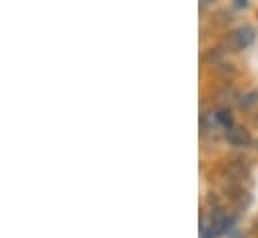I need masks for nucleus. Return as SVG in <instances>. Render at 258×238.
<instances>
[{"instance_id":"nucleus-1","label":"nucleus","mask_w":258,"mask_h":238,"mask_svg":"<svg viewBox=\"0 0 258 238\" xmlns=\"http://www.w3.org/2000/svg\"><path fill=\"white\" fill-rule=\"evenodd\" d=\"M256 38V32L252 26H240L228 34H224V38L220 40V48L224 52H238L248 48Z\"/></svg>"},{"instance_id":"nucleus-2","label":"nucleus","mask_w":258,"mask_h":238,"mask_svg":"<svg viewBox=\"0 0 258 238\" xmlns=\"http://www.w3.org/2000/svg\"><path fill=\"white\" fill-rule=\"evenodd\" d=\"M248 174H250V170L242 160H228L224 164V178H228V182H232V184L246 180Z\"/></svg>"},{"instance_id":"nucleus-3","label":"nucleus","mask_w":258,"mask_h":238,"mask_svg":"<svg viewBox=\"0 0 258 238\" xmlns=\"http://www.w3.org/2000/svg\"><path fill=\"white\" fill-rule=\"evenodd\" d=\"M226 140L232 146H248L252 142V134L244 126H234V128L226 130Z\"/></svg>"},{"instance_id":"nucleus-4","label":"nucleus","mask_w":258,"mask_h":238,"mask_svg":"<svg viewBox=\"0 0 258 238\" xmlns=\"http://www.w3.org/2000/svg\"><path fill=\"white\" fill-rule=\"evenodd\" d=\"M214 118H216V122H218L222 128H226V130L234 128V116H232L230 108H218V110L214 112Z\"/></svg>"},{"instance_id":"nucleus-5","label":"nucleus","mask_w":258,"mask_h":238,"mask_svg":"<svg viewBox=\"0 0 258 238\" xmlns=\"http://www.w3.org/2000/svg\"><path fill=\"white\" fill-rule=\"evenodd\" d=\"M222 56H224V50H222L220 46L208 48V50L202 54V62H204V64H210V66H218V64H222Z\"/></svg>"},{"instance_id":"nucleus-6","label":"nucleus","mask_w":258,"mask_h":238,"mask_svg":"<svg viewBox=\"0 0 258 238\" xmlns=\"http://www.w3.org/2000/svg\"><path fill=\"white\" fill-rule=\"evenodd\" d=\"M214 72H216L218 76H222V78H228V76H234V74H236V68H234V64H230V62H222V64L214 66Z\"/></svg>"},{"instance_id":"nucleus-7","label":"nucleus","mask_w":258,"mask_h":238,"mask_svg":"<svg viewBox=\"0 0 258 238\" xmlns=\"http://www.w3.org/2000/svg\"><path fill=\"white\" fill-rule=\"evenodd\" d=\"M240 106L244 108V110H252L254 106H258V90H252V92H248L242 100H240Z\"/></svg>"},{"instance_id":"nucleus-8","label":"nucleus","mask_w":258,"mask_h":238,"mask_svg":"<svg viewBox=\"0 0 258 238\" xmlns=\"http://www.w3.org/2000/svg\"><path fill=\"white\" fill-rule=\"evenodd\" d=\"M232 22V14L228 12V10H218L216 14H214V24L216 26H226V24H230Z\"/></svg>"},{"instance_id":"nucleus-9","label":"nucleus","mask_w":258,"mask_h":238,"mask_svg":"<svg viewBox=\"0 0 258 238\" xmlns=\"http://www.w3.org/2000/svg\"><path fill=\"white\" fill-rule=\"evenodd\" d=\"M234 6H236V8H246L248 2H246V0H234Z\"/></svg>"}]
</instances>
